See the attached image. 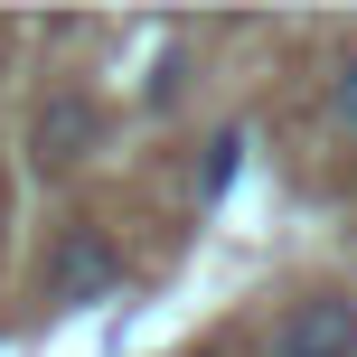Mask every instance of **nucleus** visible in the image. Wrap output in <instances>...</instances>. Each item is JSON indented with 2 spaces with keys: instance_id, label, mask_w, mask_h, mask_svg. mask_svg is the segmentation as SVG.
<instances>
[{
  "instance_id": "1",
  "label": "nucleus",
  "mask_w": 357,
  "mask_h": 357,
  "mask_svg": "<svg viewBox=\"0 0 357 357\" xmlns=\"http://www.w3.org/2000/svg\"><path fill=\"white\" fill-rule=\"evenodd\" d=\"M264 357H357V301L348 291H310L273 320Z\"/></svg>"
},
{
  "instance_id": "4",
  "label": "nucleus",
  "mask_w": 357,
  "mask_h": 357,
  "mask_svg": "<svg viewBox=\"0 0 357 357\" xmlns=\"http://www.w3.org/2000/svg\"><path fill=\"white\" fill-rule=\"evenodd\" d=\"M329 123H339V132H357V56L329 75Z\"/></svg>"
},
{
  "instance_id": "2",
  "label": "nucleus",
  "mask_w": 357,
  "mask_h": 357,
  "mask_svg": "<svg viewBox=\"0 0 357 357\" xmlns=\"http://www.w3.org/2000/svg\"><path fill=\"white\" fill-rule=\"evenodd\" d=\"M85 142H94V104H85V94H47L38 123H29V160L38 169H75Z\"/></svg>"
},
{
  "instance_id": "3",
  "label": "nucleus",
  "mask_w": 357,
  "mask_h": 357,
  "mask_svg": "<svg viewBox=\"0 0 357 357\" xmlns=\"http://www.w3.org/2000/svg\"><path fill=\"white\" fill-rule=\"evenodd\" d=\"M113 282V245L94 226H75L66 245H56V273H47V301H94V291Z\"/></svg>"
}]
</instances>
